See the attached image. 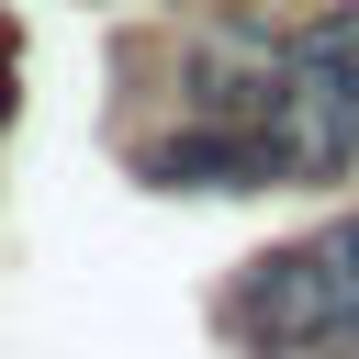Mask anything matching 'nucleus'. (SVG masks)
<instances>
[{
	"label": "nucleus",
	"mask_w": 359,
	"mask_h": 359,
	"mask_svg": "<svg viewBox=\"0 0 359 359\" xmlns=\"http://www.w3.org/2000/svg\"><path fill=\"white\" fill-rule=\"evenodd\" d=\"M213 325H224L236 359H325V348H348L359 337V280H348L337 224L325 236H292V247H258L224 280Z\"/></svg>",
	"instance_id": "f257e3e1"
},
{
	"label": "nucleus",
	"mask_w": 359,
	"mask_h": 359,
	"mask_svg": "<svg viewBox=\"0 0 359 359\" xmlns=\"http://www.w3.org/2000/svg\"><path fill=\"white\" fill-rule=\"evenodd\" d=\"M258 157H269V180H292V191H325V180H348L359 168V90L337 79V67H314L303 45H280V67H269V101H258Z\"/></svg>",
	"instance_id": "f03ea898"
},
{
	"label": "nucleus",
	"mask_w": 359,
	"mask_h": 359,
	"mask_svg": "<svg viewBox=\"0 0 359 359\" xmlns=\"http://www.w3.org/2000/svg\"><path fill=\"white\" fill-rule=\"evenodd\" d=\"M135 168H146L157 191H269L258 135H236V123H191V135H168V146H146Z\"/></svg>",
	"instance_id": "7ed1b4c3"
},
{
	"label": "nucleus",
	"mask_w": 359,
	"mask_h": 359,
	"mask_svg": "<svg viewBox=\"0 0 359 359\" xmlns=\"http://www.w3.org/2000/svg\"><path fill=\"white\" fill-rule=\"evenodd\" d=\"M292 45H303V56H314V67H337V79H348V90H359V0H337V11H325V22H303V34H292Z\"/></svg>",
	"instance_id": "20e7f679"
}]
</instances>
